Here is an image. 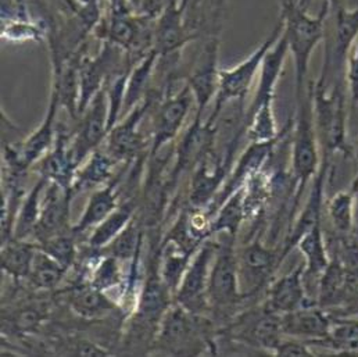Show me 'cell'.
Instances as JSON below:
<instances>
[{
  "mask_svg": "<svg viewBox=\"0 0 358 357\" xmlns=\"http://www.w3.org/2000/svg\"><path fill=\"white\" fill-rule=\"evenodd\" d=\"M279 20L283 22V35L294 64L296 100L304 97L311 88L308 81L310 60L315 48L325 38V22L331 14V6L322 1L317 15L308 14L311 0H278Z\"/></svg>",
  "mask_w": 358,
  "mask_h": 357,
  "instance_id": "cell-1",
  "label": "cell"
},
{
  "mask_svg": "<svg viewBox=\"0 0 358 357\" xmlns=\"http://www.w3.org/2000/svg\"><path fill=\"white\" fill-rule=\"evenodd\" d=\"M170 356H199L215 352L211 323L177 302L166 312L157 328L152 351Z\"/></svg>",
  "mask_w": 358,
  "mask_h": 357,
  "instance_id": "cell-2",
  "label": "cell"
},
{
  "mask_svg": "<svg viewBox=\"0 0 358 357\" xmlns=\"http://www.w3.org/2000/svg\"><path fill=\"white\" fill-rule=\"evenodd\" d=\"M296 104L297 111L292 138V176L294 182L292 213L296 211L304 189L310 181L315 178L322 164L313 110V84L310 92L296 100Z\"/></svg>",
  "mask_w": 358,
  "mask_h": 357,
  "instance_id": "cell-3",
  "label": "cell"
},
{
  "mask_svg": "<svg viewBox=\"0 0 358 357\" xmlns=\"http://www.w3.org/2000/svg\"><path fill=\"white\" fill-rule=\"evenodd\" d=\"M313 110L322 158L332 160L338 152H348L346 96L343 83L329 84L318 80L313 84Z\"/></svg>",
  "mask_w": 358,
  "mask_h": 357,
  "instance_id": "cell-4",
  "label": "cell"
},
{
  "mask_svg": "<svg viewBox=\"0 0 358 357\" xmlns=\"http://www.w3.org/2000/svg\"><path fill=\"white\" fill-rule=\"evenodd\" d=\"M222 235L224 239L218 242V249L210 270L207 296L210 312L227 317L238 310L246 296L241 288L238 252L235 246L236 238L228 234Z\"/></svg>",
  "mask_w": 358,
  "mask_h": 357,
  "instance_id": "cell-5",
  "label": "cell"
},
{
  "mask_svg": "<svg viewBox=\"0 0 358 357\" xmlns=\"http://www.w3.org/2000/svg\"><path fill=\"white\" fill-rule=\"evenodd\" d=\"M283 32V22L279 20L268 38L243 62L232 69H221L220 71V87L214 100V110L231 100H245L252 88L256 76L260 73L263 60L273 43L280 38Z\"/></svg>",
  "mask_w": 358,
  "mask_h": 357,
  "instance_id": "cell-6",
  "label": "cell"
},
{
  "mask_svg": "<svg viewBox=\"0 0 358 357\" xmlns=\"http://www.w3.org/2000/svg\"><path fill=\"white\" fill-rule=\"evenodd\" d=\"M217 249L218 242L211 241V237L199 246L182 276L176 293L177 303L199 316H206L210 312L207 289L210 270Z\"/></svg>",
  "mask_w": 358,
  "mask_h": 357,
  "instance_id": "cell-7",
  "label": "cell"
},
{
  "mask_svg": "<svg viewBox=\"0 0 358 357\" xmlns=\"http://www.w3.org/2000/svg\"><path fill=\"white\" fill-rule=\"evenodd\" d=\"M220 38L211 35L197 53L186 77V85L193 94L196 115L203 118L204 111L218 93L220 87Z\"/></svg>",
  "mask_w": 358,
  "mask_h": 357,
  "instance_id": "cell-8",
  "label": "cell"
},
{
  "mask_svg": "<svg viewBox=\"0 0 358 357\" xmlns=\"http://www.w3.org/2000/svg\"><path fill=\"white\" fill-rule=\"evenodd\" d=\"M335 14V27L334 38L331 45L327 46L325 62L322 66V73L320 80L329 83L335 77V83H343L345 67L353 45L358 39V8H348L345 4H341Z\"/></svg>",
  "mask_w": 358,
  "mask_h": 357,
  "instance_id": "cell-9",
  "label": "cell"
},
{
  "mask_svg": "<svg viewBox=\"0 0 358 357\" xmlns=\"http://www.w3.org/2000/svg\"><path fill=\"white\" fill-rule=\"evenodd\" d=\"M215 149V128L208 120L194 117L189 128L180 135L176 146V162L169 185L173 188L182 176L194 169Z\"/></svg>",
  "mask_w": 358,
  "mask_h": 357,
  "instance_id": "cell-10",
  "label": "cell"
},
{
  "mask_svg": "<svg viewBox=\"0 0 358 357\" xmlns=\"http://www.w3.org/2000/svg\"><path fill=\"white\" fill-rule=\"evenodd\" d=\"M194 99L187 85H185L177 93L167 94L159 104L155 114L152 146L149 158L159 155L167 145L173 144L183 127Z\"/></svg>",
  "mask_w": 358,
  "mask_h": 357,
  "instance_id": "cell-11",
  "label": "cell"
},
{
  "mask_svg": "<svg viewBox=\"0 0 358 357\" xmlns=\"http://www.w3.org/2000/svg\"><path fill=\"white\" fill-rule=\"evenodd\" d=\"M108 135V102L104 88L90 102L81 114L78 128L71 135V153L78 166L83 164Z\"/></svg>",
  "mask_w": 358,
  "mask_h": 357,
  "instance_id": "cell-12",
  "label": "cell"
},
{
  "mask_svg": "<svg viewBox=\"0 0 358 357\" xmlns=\"http://www.w3.org/2000/svg\"><path fill=\"white\" fill-rule=\"evenodd\" d=\"M280 263V252L267 248L260 238H256L238 252L241 288L246 299L268 286Z\"/></svg>",
  "mask_w": 358,
  "mask_h": 357,
  "instance_id": "cell-13",
  "label": "cell"
},
{
  "mask_svg": "<svg viewBox=\"0 0 358 357\" xmlns=\"http://www.w3.org/2000/svg\"><path fill=\"white\" fill-rule=\"evenodd\" d=\"M196 38L186 21V4L180 0H169L155 22L153 49L159 57L179 55Z\"/></svg>",
  "mask_w": 358,
  "mask_h": 357,
  "instance_id": "cell-14",
  "label": "cell"
},
{
  "mask_svg": "<svg viewBox=\"0 0 358 357\" xmlns=\"http://www.w3.org/2000/svg\"><path fill=\"white\" fill-rule=\"evenodd\" d=\"M232 166V162L227 160L214 149L194 169L189 190L190 209L206 211L210 209L228 178Z\"/></svg>",
  "mask_w": 358,
  "mask_h": 357,
  "instance_id": "cell-15",
  "label": "cell"
},
{
  "mask_svg": "<svg viewBox=\"0 0 358 357\" xmlns=\"http://www.w3.org/2000/svg\"><path fill=\"white\" fill-rule=\"evenodd\" d=\"M155 100L156 97L153 96V92H150L141 104L132 108L121 122L118 121V124L110 130L106 138V150L117 162H129L145 148V138L139 131V125L146 113L152 108Z\"/></svg>",
  "mask_w": 358,
  "mask_h": 357,
  "instance_id": "cell-16",
  "label": "cell"
},
{
  "mask_svg": "<svg viewBox=\"0 0 358 357\" xmlns=\"http://www.w3.org/2000/svg\"><path fill=\"white\" fill-rule=\"evenodd\" d=\"M283 134H285V131H283ZM280 136L278 139L269 141V142H250V145L246 148V150L241 155L235 167L231 170V173L225 181L222 189L220 190L217 199L207 210L210 217L232 193H235L238 189L245 186V183L253 176L263 172V167H266L269 158L272 156L276 145L280 141Z\"/></svg>",
  "mask_w": 358,
  "mask_h": 357,
  "instance_id": "cell-17",
  "label": "cell"
},
{
  "mask_svg": "<svg viewBox=\"0 0 358 357\" xmlns=\"http://www.w3.org/2000/svg\"><path fill=\"white\" fill-rule=\"evenodd\" d=\"M73 192L66 189L55 182H49L43 199L39 221L35 230L34 241L36 244L73 230L70 225V209H71V197Z\"/></svg>",
  "mask_w": 358,
  "mask_h": 357,
  "instance_id": "cell-18",
  "label": "cell"
},
{
  "mask_svg": "<svg viewBox=\"0 0 358 357\" xmlns=\"http://www.w3.org/2000/svg\"><path fill=\"white\" fill-rule=\"evenodd\" d=\"M280 324L285 337L301 340L315 346L331 334L334 314L317 304H311L282 314Z\"/></svg>",
  "mask_w": 358,
  "mask_h": 357,
  "instance_id": "cell-19",
  "label": "cell"
},
{
  "mask_svg": "<svg viewBox=\"0 0 358 357\" xmlns=\"http://www.w3.org/2000/svg\"><path fill=\"white\" fill-rule=\"evenodd\" d=\"M311 304L315 303L311 300L306 286L304 263L271 281L267 286L264 306L272 313L282 316Z\"/></svg>",
  "mask_w": 358,
  "mask_h": 357,
  "instance_id": "cell-20",
  "label": "cell"
},
{
  "mask_svg": "<svg viewBox=\"0 0 358 357\" xmlns=\"http://www.w3.org/2000/svg\"><path fill=\"white\" fill-rule=\"evenodd\" d=\"M60 104L57 100V96L55 93L50 94L49 107L46 111V115L41 125L24 141L8 145L6 144V148L11 150V153L15 156V159L24 164L25 167H32L35 163L41 162L48 152L53 148L56 142V115Z\"/></svg>",
  "mask_w": 358,
  "mask_h": 357,
  "instance_id": "cell-21",
  "label": "cell"
},
{
  "mask_svg": "<svg viewBox=\"0 0 358 357\" xmlns=\"http://www.w3.org/2000/svg\"><path fill=\"white\" fill-rule=\"evenodd\" d=\"M70 142L71 135L60 130L56 135V142L53 148L39 162V174L49 182H55L71 190L73 181L80 166L76 163L73 158Z\"/></svg>",
  "mask_w": 358,
  "mask_h": 357,
  "instance_id": "cell-22",
  "label": "cell"
},
{
  "mask_svg": "<svg viewBox=\"0 0 358 357\" xmlns=\"http://www.w3.org/2000/svg\"><path fill=\"white\" fill-rule=\"evenodd\" d=\"M296 248L304 258V281L307 290L310 284L314 282L317 292L318 279L331 263L329 248L328 242L325 241L322 223H318L313 228H310L299 239Z\"/></svg>",
  "mask_w": 358,
  "mask_h": 357,
  "instance_id": "cell-23",
  "label": "cell"
},
{
  "mask_svg": "<svg viewBox=\"0 0 358 357\" xmlns=\"http://www.w3.org/2000/svg\"><path fill=\"white\" fill-rule=\"evenodd\" d=\"M287 53H289L287 41L282 32L280 38L273 43V46L269 49L263 60V64H262V69L259 73V77H260L259 85H257L253 102H252L248 113L256 110L257 107H260L264 103L273 102L275 90H276L278 81L282 76Z\"/></svg>",
  "mask_w": 358,
  "mask_h": 357,
  "instance_id": "cell-24",
  "label": "cell"
},
{
  "mask_svg": "<svg viewBox=\"0 0 358 357\" xmlns=\"http://www.w3.org/2000/svg\"><path fill=\"white\" fill-rule=\"evenodd\" d=\"M67 300L73 313L87 320L107 317L120 306L115 300L110 299L106 292L97 289L85 279H80L74 284L69 290Z\"/></svg>",
  "mask_w": 358,
  "mask_h": 357,
  "instance_id": "cell-25",
  "label": "cell"
},
{
  "mask_svg": "<svg viewBox=\"0 0 358 357\" xmlns=\"http://www.w3.org/2000/svg\"><path fill=\"white\" fill-rule=\"evenodd\" d=\"M118 206V179L114 178L101 188L93 190L83 216L77 224L73 225V232L78 237L97 227Z\"/></svg>",
  "mask_w": 358,
  "mask_h": 357,
  "instance_id": "cell-26",
  "label": "cell"
},
{
  "mask_svg": "<svg viewBox=\"0 0 358 357\" xmlns=\"http://www.w3.org/2000/svg\"><path fill=\"white\" fill-rule=\"evenodd\" d=\"M38 248L39 246L35 241L31 242L29 239H20L15 237L1 242V271L10 278H13L15 282L27 281Z\"/></svg>",
  "mask_w": 358,
  "mask_h": 357,
  "instance_id": "cell-27",
  "label": "cell"
},
{
  "mask_svg": "<svg viewBox=\"0 0 358 357\" xmlns=\"http://www.w3.org/2000/svg\"><path fill=\"white\" fill-rule=\"evenodd\" d=\"M49 21L32 17L28 11L1 15V38L7 42H42L48 39Z\"/></svg>",
  "mask_w": 358,
  "mask_h": 357,
  "instance_id": "cell-28",
  "label": "cell"
},
{
  "mask_svg": "<svg viewBox=\"0 0 358 357\" xmlns=\"http://www.w3.org/2000/svg\"><path fill=\"white\" fill-rule=\"evenodd\" d=\"M117 163L118 162L106 149H96L85 160V164L77 170L71 186L73 195L88 189H97L100 185L113 181Z\"/></svg>",
  "mask_w": 358,
  "mask_h": 357,
  "instance_id": "cell-29",
  "label": "cell"
},
{
  "mask_svg": "<svg viewBox=\"0 0 358 357\" xmlns=\"http://www.w3.org/2000/svg\"><path fill=\"white\" fill-rule=\"evenodd\" d=\"M157 60L159 55L155 49H152L131 69L127 80L122 114H128L132 108L141 104L152 92L150 83L156 71Z\"/></svg>",
  "mask_w": 358,
  "mask_h": 357,
  "instance_id": "cell-30",
  "label": "cell"
},
{
  "mask_svg": "<svg viewBox=\"0 0 358 357\" xmlns=\"http://www.w3.org/2000/svg\"><path fill=\"white\" fill-rule=\"evenodd\" d=\"M136 202L132 199L120 203V206L108 217L93 228V232L88 238L90 249L104 251L136 216Z\"/></svg>",
  "mask_w": 358,
  "mask_h": 357,
  "instance_id": "cell-31",
  "label": "cell"
},
{
  "mask_svg": "<svg viewBox=\"0 0 358 357\" xmlns=\"http://www.w3.org/2000/svg\"><path fill=\"white\" fill-rule=\"evenodd\" d=\"M48 183H49L48 179L41 177L39 181L29 189V192L24 196L18 207V211L15 214L13 237L20 239L34 238L35 230L39 221V216H41L43 193Z\"/></svg>",
  "mask_w": 358,
  "mask_h": 357,
  "instance_id": "cell-32",
  "label": "cell"
},
{
  "mask_svg": "<svg viewBox=\"0 0 358 357\" xmlns=\"http://www.w3.org/2000/svg\"><path fill=\"white\" fill-rule=\"evenodd\" d=\"M245 218H248V213L245 204V186H242L211 216V235L228 234L236 238Z\"/></svg>",
  "mask_w": 358,
  "mask_h": 357,
  "instance_id": "cell-33",
  "label": "cell"
},
{
  "mask_svg": "<svg viewBox=\"0 0 358 357\" xmlns=\"http://www.w3.org/2000/svg\"><path fill=\"white\" fill-rule=\"evenodd\" d=\"M315 346L325 348L336 354H357L358 318L349 316H334V327L328 338Z\"/></svg>",
  "mask_w": 358,
  "mask_h": 357,
  "instance_id": "cell-34",
  "label": "cell"
},
{
  "mask_svg": "<svg viewBox=\"0 0 358 357\" xmlns=\"http://www.w3.org/2000/svg\"><path fill=\"white\" fill-rule=\"evenodd\" d=\"M69 270L38 248L27 282L36 290H52L59 286Z\"/></svg>",
  "mask_w": 358,
  "mask_h": 357,
  "instance_id": "cell-35",
  "label": "cell"
},
{
  "mask_svg": "<svg viewBox=\"0 0 358 357\" xmlns=\"http://www.w3.org/2000/svg\"><path fill=\"white\" fill-rule=\"evenodd\" d=\"M143 245V232L142 225L135 216L129 224L113 239V242L104 249L108 255L114 256L120 262L131 263L135 260L141 252Z\"/></svg>",
  "mask_w": 358,
  "mask_h": 357,
  "instance_id": "cell-36",
  "label": "cell"
},
{
  "mask_svg": "<svg viewBox=\"0 0 358 357\" xmlns=\"http://www.w3.org/2000/svg\"><path fill=\"white\" fill-rule=\"evenodd\" d=\"M282 134L278 131L273 102L264 103L253 111H246V136L250 142L275 141Z\"/></svg>",
  "mask_w": 358,
  "mask_h": 357,
  "instance_id": "cell-37",
  "label": "cell"
},
{
  "mask_svg": "<svg viewBox=\"0 0 358 357\" xmlns=\"http://www.w3.org/2000/svg\"><path fill=\"white\" fill-rule=\"evenodd\" d=\"M328 217L334 234H353L356 225L355 199L350 190H341L335 193L327 203Z\"/></svg>",
  "mask_w": 358,
  "mask_h": 357,
  "instance_id": "cell-38",
  "label": "cell"
},
{
  "mask_svg": "<svg viewBox=\"0 0 358 357\" xmlns=\"http://www.w3.org/2000/svg\"><path fill=\"white\" fill-rule=\"evenodd\" d=\"M77 235L71 231L53 235L38 244L39 249L59 262L63 267L71 268L78 259V246L76 244Z\"/></svg>",
  "mask_w": 358,
  "mask_h": 357,
  "instance_id": "cell-39",
  "label": "cell"
},
{
  "mask_svg": "<svg viewBox=\"0 0 358 357\" xmlns=\"http://www.w3.org/2000/svg\"><path fill=\"white\" fill-rule=\"evenodd\" d=\"M48 309L42 304H25L15 312L3 316V324L10 327L18 334H29L39 328L46 320Z\"/></svg>",
  "mask_w": 358,
  "mask_h": 357,
  "instance_id": "cell-40",
  "label": "cell"
},
{
  "mask_svg": "<svg viewBox=\"0 0 358 357\" xmlns=\"http://www.w3.org/2000/svg\"><path fill=\"white\" fill-rule=\"evenodd\" d=\"M346 81H348V88L350 94L352 114L357 115L358 118V39L353 45L348 59Z\"/></svg>",
  "mask_w": 358,
  "mask_h": 357,
  "instance_id": "cell-41",
  "label": "cell"
},
{
  "mask_svg": "<svg viewBox=\"0 0 358 357\" xmlns=\"http://www.w3.org/2000/svg\"><path fill=\"white\" fill-rule=\"evenodd\" d=\"M275 356H313L311 345L296 338L283 337L279 345L273 351Z\"/></svg>",
  "mask_w": 358,
  "mask_h": 357,
  "instance_id": "cell-42",
  "label": "cell"
},
{
  "mask_svg": "<svg viewBox=\"0 0 358 357\" xmlns=\"http://www.w3.org/2000/svg\"><path fill=\"white\" fill-rule=\"evenodd\" d=\"M350 192L353 195L355 199V210H356V225H355V232L358 237V174L357 177L353 181L352 186H350Z\"/></svg>",
  "mask_w": 358,
  "mask_h": 357,
  "instance_id": "cell-43",
  "label": "cell"
},
{
  "mask_svg": "<svg viewBox=\"0 0 358 357\" xmlns=\"http://www.w3.org/2000/svg\"><path fill=\"white\" fill-rule=\"evenodd\" d=\"M322 1H327L329 6H331V10L334 11V10H336L341 4H343V0H322ZM331 11V13H332Z\"/></svg>",
  "mask_w": 358,
  "mask_h": 357,
  "instance_id": "cell-44",
  "label": "cell"
},
{
  "mask_svg": "<svg viewBox=\"0 0 358 357\" xmlns=\"http://www.w3.org/2000/svg\"><path fill=\"white\" fill-rule=\"evenodd\" d=\"M129 3H131L132 8H134L135 11H141V7H142V0H129Z\"/></svg>",
  "mask_w": 358,
  "mask_h": 357,
  "instance_id": "cell-45",
  "label": "cell"
},
{
  "mask_svg": "<svg viewBox=\"0 0 358 357\" xmlns=\"http://www.w3.org/2000/svg\"><path fill=\"white\" fill-rule=\"evenodd\" d=\"M215 1H217V4H218V7H221V8H222V7H224V4H225V1H227V0H215Z\"/></svg>",
  "mask_w": 358,
  "mask_h": 357,
  "instance_id": "cell-46",
  "label": "cell"
}]
</instances>
